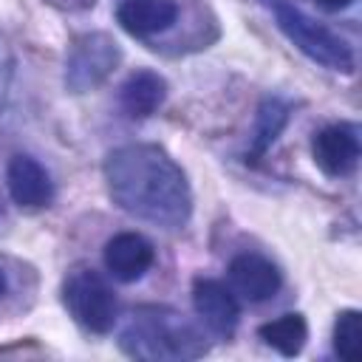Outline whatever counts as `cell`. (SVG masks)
Instances as JSON below:
<instances>
[{"mask_svg":"<svg viewBox=\"0 0 362 362\" xmlns=\"http://www.w3.org/2000/svg\"><path fill=\"white\" fill-rule=\"evenodd\" d=\"M167 99V79L150 68L133 71L119 88V105L130 119L153 116Z\"/></svg>","mask_w":362,"mask_h":362,"instance_id":"obj_12","label":"cell"},{"mask_svg":"<svg viewBox=\"0 0 362 362\" xmlns=\"http://www.w3.org/2000/svg\"><path fill=\"white\" fill-rule=\"evenodd\" d=\"M119 348L144 362H189L209 351L204 331L167 305H139L119 331Z\"/></svg>","mask_w":362,"mask_h":362,"instance_id":"obj_2","label":"cell"},{"mask_svg":"<svg viewBox=\"0 0 362 362\" xmlns=\"http://www.w3.org/2000/svg\"><path fill=\"white\" fill-rule=\"evenodd\" d=\"M122 62L119 42L105 31L79 34L65 57V88L71 93H88L99 88Z\"/></svg>","mask_w":362,"mask_h":362,"instance_id":"obj_5","label":"cell"},{"mask_svg":"<svg viewBox=\"0 0 362 362\" xmlns=\"http://www.w3.org/2000/svg\"><path fill=\"white\" fill-rule=\"evenodd\" d=\"M260 3L274 17L277 28L308 59H314L317 65H322L328 71H339V74H351L356 68V57H354V48L348 45V40H342L337 31H331L328 25L308 17L291 0H260Z\"/></svg>","mask_w":362,"mask_h":362,"instance_id":"obj_3","label":"cell"},{"mask_svg":"<svg viewBox=\"0 0 362 362\" xmlns=\"http://www.w3.org/2000/svg\"><path fill=\"white\" fill-rule=\"evenodd\" d=\"M229 280H232V288L243 300L266 303L277 294L283 274L269 257H263L257 252H240L229 260Z\"/></svg>","mask_w":362,"mask_h":362,"instance_id":"obj_8","label":"cell"},{"mask_svg":"<svg viewBox=\"0 0 362 362\" xmlns=\"http://www.w3.org/2000/svg\"><path fill=\"white\" fill-rule=\"evenodd\" d=\"M6 187L17 206L42 209L54 201V181L48 170L31 156H14L6 167Z\"/></svg>","mask_w":362,"mask_h":362,"instance_id":"obj_9","label":"cell"},{"mask_svg":"<svg viewBox=\"0 0 362 362\" xmlns=\"http://www.w3.org/2000/svg\"><path fill=\"white\" fill-rule=\"evenodd\" d=\"M359 153L362 150H359L356 124L339 122V124H328L320 133H314V141H311L314 164L331 178H342L354 173L359 164Z\"/></svg>","mask_w":362,"mask_h":362,"instance_id":"obj_6","label":"cell"},{"mask_svg":"<svg viewBox=\"0 0 362 362\" xmlns=\"http://www.w3.org/2000/svg\"><path fill=\"white\" fill-rule=\"evenodd\" d=\"M260 339L274 348L280 356H297L303 348H305V339H308V322L303 314L291 311V314H283L277 320H269L257 328Z\"/></svg>","mask_w":362,"mask_h":362,"instance_id":"obj_14","label":"cell"},{"mask_svg":"<svg viewBox=\"0 0 362 362\" xmlns=\"http://www.w3.org/2000/svg\"><path fill=\"white\" fill-rule=\"evenodd\" d=\"M354 0H320V6L322 8H328V11H342V8H348Z\"/></svg>","mask_w":362,"mask_h":362,"instance_id":"obj_16","label":"cell"},{"mask_svg":"<svg viewBox=\"0 0 362 362\" xmlns=\"http://www.w3.org/2000/svg\"><path fill=\"white\" fill-rule=\"evenodd\" d=\"M3 294H6V274L0 272V297H3Z\"/></svg>","mask_w":362,"mask_h":362,"instance_id":"obj_17","label":"cell"},{"mask_svg":"<svg viewBox=\"0 0 362 362\" xmlns=\"http://www.w3.org/2000/svg\"><path fill=\"white\" fill-rule=\"evenodd\" d=\"M192 305L198 320L215 334L229 339L240 322V303L232 294V288H226L221 280L212 277H198L192 286Z\"/></svg>","mask_w":362,"mask_h":362,"instance_id":"obj_7","label":"cell"},{"mask_svg":"<svg viewBox=\"0 0 362 362\" xmlns=\"http://www.w3.org/2000/svg\"><path fill=\"white\" fill-rule=\"evenodd\" d=\"M62 303L68 314L90 334H107L116 325L119 303L107 280L93 269L74 272L62 286Z\"/></svg>","mask_w":362,"mask_h":362,"instance_id":"obj_4","label":"cell"},{"mask_svg":"<svg viewBox=\"0 0 362 362\" xmlns=\"http://www.w3.org/2000/svg\"><path fill=\"white\" fill-rule=\"evenodd\" d=\"M153 263H156V249L139 232H119L105 243V269L122 283L141 280Z\"/></svg>","mask_w":362,"mask_h":362,"instance_id":"obj_10","label":"cell"},{"mask_svg":"<svg viewBox=\"0 0 362 362\" xmlns=\"http://www.w3.org/2000/svg\"><path fill=\"white\" fill-rule=\"evenodd\" d=\"M334 351L345 362H356L362 354V314L356 308H345L334 322Z\"/></svg>","mask_w":362,"mask_h":362,"instance_id":"obj_15","label":"cell"},{"mask_svg":"<svg viewBox=\"0 0 362 362\" xmlns=\"http://www.w3.org/2000/svg\"><path fill=\"white\" fill-rule=\"evenodd\" d=\"M105 184L119 209L161 226L181 229L192 215L187 173L158 144H122L105 158Z\"/></svg>","mask_w":362,"mask_h":362,"instance_id":"obj_1","label":"cell"},{"mask_svg":"<svg viewBox=\"0 0 362 362\" xmlns=\"http://www.w3.org/2000/svg\"><path fill=\"white\" fill-rule=\"evenodd\" d=\"M291 116V105L277 99V96H266L257 107L255 116V133H252V144L246 153V161H257L260 156H266V150L277 141V136L283 133V127L288 124Z\"/></svg>","mask_w":362,"mask_h":362,"instance_id":"obj_13","label":"cell"},{"mask_svg":"<svg viewBox=\"0 0 362 362\" xmlns=\"http://www.w3.org/2000/svg\"><path fill=\"white\" fill-rule=\"evenodd\" d=\"M178 20L175 0H122L116 6V23L133 37H153L173 28Z\"/></svg>","mask_w":362,"mask_h":362,"instance_id":"obj_11","label":"cell"}]
</instances>
